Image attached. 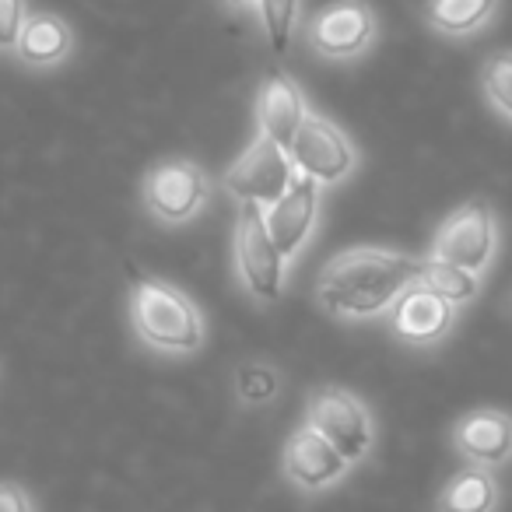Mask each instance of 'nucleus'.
<instances>
[{"label":"nucleus","instance_id":"nucleus-20","mask_svg":"<svg viewBox=\"0 0 512 512\" xmlns=\"http://www.w3.org/2000/svg\"><path fill=\"white\" fill-rule=\"evenodd\" d=\"M481 85L491 106H495L505 120H512V53H495V57L484 64Z\"/></svg>","mask_w":512,"mask_h":512},{"label":"nucleus","instance_id":"nucleus-5","mask_svg":"<svg viewBox=\"0 0 512 512\" xmlns=\"http://www.w3.org/2000/svg\"><path fill=\"white\" fill-rule=\"evenodd\" d=\"M306 425H313L348 463H358L372 449V414L355 393L341 386H320L306 404Z\"/></svg>","mask_w":512,"mask_h":512},{"label":"nucleus","instance_id":"nucleus-11","mask_svg":"<svg viewBox=\"0 0 512 512\" xmlns=\"http://www.w3.org/2000/svg\"><path fill=\"white\" fill-rule=\"evenodd\" d=\"M316 214H320V183L295 172L285 197L267 207V232H271V242L285 260H292L306 246L309 232L316 225Z\"/></svg>","mask_w":512,"mask_h":512},{"label":"nucleus","instance_id":"nucleus-12","mask_svg":"<svg viewBox=\"0 0 512 512\" xmlns=\"http://www.w3.org/2000/svg\"><path fill=\"white\" fill-rule=\"evenodd\" d=\"M351 463L316 432L313 425H302L285 442V477L299 491H323L348 474Z\"/></svg>","mask_w":512,"mask_h":512},{"label":"nucleus","instance_id":"nucleus-22","mask_svg":"<svg viewBox=\"0 0 512 512\" xmlns=\"http://www.w3.org/2000/svg\"><path fill=\"white\" fill-rule=\"evenodd\" d=\"M25 29V0H0V50L18 46Z\"/></svg>","mask_w":512,"mask_h":512},{"label":"nucleus","instance_id":"nucleus-4","mask_svg":"<svg viewBox=\"0 0 512 512\" xmlns=\"http://www.w3.org/2000/svg\"><path fill=\"white\" fill-rule=\"evenodd\" d=\"M235 267L242 285L256 302H274L285 288V256L267 232V211L260 204H242L235 225Z\"/></svg>","mask_w":512,"mask_h":512},{"label":"nucleus","instance_id":"nucleus-1","mask_svg":"<svg viewBox=\"0 0 512 512\" xmlns=\"http://www.w3.org/2000/svg\"><path fill=\"white\" fill-rule=\"evenodd\" d=\"M421 274H425V260L418 256L383 246H355L337 253L323 267L316 295L330 313L348 316V320H369V316L393 309V302L407 288L418 285Z\"/></svg>","mask_w":512,"mask_h":512},{"label":"nucleus","instance_id":"nucleus-2","mask_svg":"<svg viewBox=\"0 0 512 512\" xmlns=\"http://www.w3.org/2000/svg\"><path fill=\"white\" fill-rule=\"evenodd\" d=\"M134 330L148 348L169 355H190L204 341V320L179 288L162 281H137L130 295Z\"/></svg>","mask_w":512,"mask_h":512},{"label":"nucleus","instance_id":"nucleus-9","mask_svg":"<svg viewBox=\"0 0 512 512\" xmlns=\"http://www.w3.org/2000/svg\"><path fill=\"white\" fill-rule=\"evenodd\" d=\"M376 11L365 0H337L330 8L309 22V46L320 57L330 60H351L362 57L372 43H376Z\"/></svg>","mask_w":512,"mask_h":512},{"label":"nucleus","instance_id":"nucleus-10","mask_svg":"<svg viewBox=\"0 0 512 512\" xmlns=\"http://www.w3.org/2000/svg\"><path fill=\"white\" fill-rule=\"evenodd\" d=\"M456 323V306L435 295L428 285H414L393 302L390 309V327L411 348H432V344L446 341V334Z\"/></svg>","mask_w":512,"mask_h":512},{"label":"nucleus","instance_id":"nucleus-14","mask_svg":"<svg viewBox=\"0 0 512 512\" xmlns=\"http://www.w3.org/2000/svg\"><path fill=\"white\" fill-rule=\"evenodd\" d=\"M306 116H309L306 99H302V92L295 88V81L285 71H271L260 81V92H256V123H260V134L271 137L281 148H288Z\"/></svg>","mask_w":512,"mask_h":512},{"label":"nucleus","instance_id":"nucleus-6","mask_svg":"<svg viewBox=\"0 0 512 512\" xmlns=\"http://www.w3.org/2000/svg\"><path fill=\"white\" fill-rule=\"evenodd\" d=\"M295 179V162L288 148L274 144L271 137H256L246 151L232 162L225 172V190L232 193L239 204H260L271 207L285 197V190Z\"/></svg>","mask_w":512,"mask_h":512},{"label":"nucleus","instance_id":"nucleus-17","mask_svg":"<svg viewBox=\"0 0 512 512\" xmlns=\"http://www.w3.org/2000/svg\"><path fill=\"white\" fill-rule=\"evenodd\" d=\"M495 505H498V481L484 467L460 470L439 491V512H495Z\"/></svg>","mask_w":512,"mask_h":512},{"label":"nucleus","instance_id":"nucleus-8","mask_svg":"<svg viewBox=\"0 0 512 512\" xmlns=\"http://www.w3.org/2000/svg\"><path fill=\"white\" fill-rule=\"evenodd\" d=\"M211 183H207L204 169L186 158H172V162H158L155 169L144 176V207L165 225H183L204 207Z\"/></svg>","mask_w":512,"mask_h":512},{"label":"nucleus","instance_id":"nucleus-23","mask_svg":"<svg viewBox=\"0 0 512 512\" xmlns=\"http://www.w3.org/2000/svg\"><path fill=\"white\" fill-rule=\"evenodd\" d=\"M0 512H32V498L18 484H0Z\"/></svg>","mask_w":512,"mask_h":512},{"label":"nucleus","instance_id":"nucleus-16","mask_svg":"<svg viewBox=\"0 0 512 512\" xmlns=\"http://www.w3.org/2000/svg\"><path fill=\"white\" fill-rule=\"evenodd\" d=\"M18 57L32 67H53L71 53V29L57 15H29L18 36Z\"/></svg>","mask_w":512,"mask_h":512},{"label":"nucleus","instance_id":"nucleus-15","mask_svg":"<svg viewBox=\"0 0 512 512\" xmlns=\"http://www.w3.org/2000/svg\"><path fill=\"white\" fill-rule=\"evenodd\" d=\"M502 0H428L425 18L439 36L467 39L495 22Z\"/></svg>","mask_w":512,"mask_h":512},{"label":"nucleus","instance_id":"nucleus-7","mask_svg":"<svg viewBox=\"0 0 512 512\" xmlns=\"http://www.w3.org/2000/svg\"><path fill=\"white\" fill-rule=\"evenodd\" d=\"M288 155H292V162H295V172L316 179L320 186L341 183L358 165V151H355V144L348 141V134L313 113L302 120L295 141L288 144Z\"/></svg>","mask_w":512,"mask_h":512},{"label":"nucleus","instance_id":"nucleus-21","mask_svg":"<svg viewBox=\"0 0 512 512\" xmlns=\"http://www.w3.org/2000/svg\"><path fill=\"white\" fill-rule=\"evenodd\" d=\"M295 11H299V0H260L267 43H271L274 53H288V46H292Z\"/></svg>","mask_w":512,"mask_h":512},{"label":"nucleus","instance_id":"nucleus-13","mask_svg":"<svg viewBox=\"0 0 512 512\" xmlns=\"http://www.w3.org/2000/svg\"><path fill=\"white\" fill-rule=\"evenodd\" d=\"M453 446L463 460H470V467H502L512 460V414L495 407L463 414L453 428Z\"/></svg>","mask_w":512,"mask_h":512},{"label":"nucleus","instance_id":"nucleus-24","mask_svg":"<svg viewBox=\"0 0 512 512\" xmlns=\"http://www.w3.org/2000/svg\"><path fill=\"white\" fill-rule=\"evenodd\" d=\"M232 8H246V4H253V0H228Z\"/></svg>","mask_w":512,"mask_h":512},{"label":"nucleus","instance_id":"nucleus-19","mask_svg":"<svg viewBox=\"0 0 512 512\" xmlns=\"http://www.w3.org/2000/svg\"><path fill=\"white\" fill-rule=\"evenodd\" d=\"M278 390H281V376L267 362H246L235 372V397L246 407L271 404L278 397Z\"/></svg>","mask_w":512,"mask_h":512},{"label":"nucleus","instance_id":"nucleus-3","mask_svg":"<svg viewBox=\"0 0 512 512\" xmlns=\"http://www.w3.org/2000/svg\"><path fill=\"white\" fill-rule=\"evenodd\" d=\"M498 253V218L488 200H467L439 225L428 260L484 274Z\"/></svg>","mask_w":512,"mask_h":512},{"label":"nucleus","instance_id":"nucleus-18","mask_svg":"<svg viewBox=\"0 0 512 512\" xmlns=\"http://www.w3.org/2000/svg\"><path fill=\"white\" fill-rule=\"evenodd\" d=\"M421 285H428L435 295H442V299L453 302V306L460 309L481 295V274H470L453 264H439V260H425Z\"/></svg>","mask_w":512,"mask_h":512}]
</instances>
